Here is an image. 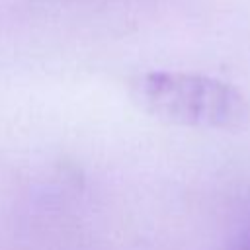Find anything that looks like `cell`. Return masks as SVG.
Here are the masks:
<instances>
[{
    "instance_id": "2",
    "label": "cell",
    "mask_w": 250,
    "mask_h": 250,
    "mask_svg": "<svg viewBox=\"0 0 250 250\" xmlns=\"http://www.w3.org/2000/svg\"><path fill=\"white\" fill-rule=\"evenodd\" d=\"M225 250H250V227L229 240Z\"/></svg>"
},
{
    "instance_id": "1",
    "label": "cell",
    "mask_w": 250,
    "mask_h": 250,
    "mask_svg": "<svg viewBox=\"0 0 250 250\" xmlns=\"http://www.w3.org/2000/svg\"><path fill=\"white\" fill-rule=\"evenodd\" d=\"M131 92L156 117L195 129H236L246 123L250 111L244 94L236 86L197 72H145L135 78Z\"/></svg>"
}]
</instances>
